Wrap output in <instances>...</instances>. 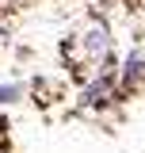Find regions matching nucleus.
I'll return each instance as SVG.
<instances>
[{
    "instance_id": "nucleus-1",
    "label": "nucleus",
    "mask_w": 145,
    "mask_h": 153,
    "mask_svg": "<svg viewBox=\"0 0 145 153\" xmlns=\"http://www.w3.org/2000/svg\"><path fill=\"white\" fill-rule=\"evenodd\" d=\"M69 46H80V61H72V65H95V61L111 57V38L103 27H92L88 35H76Z\"/></svg>"
}]
</instances>
